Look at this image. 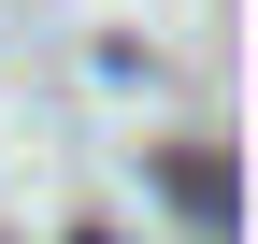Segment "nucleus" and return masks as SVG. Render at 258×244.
<instances>
[{
    "mask_svg": "<svg viewBox=\"0 0 258 244\" xmlns=\"http://www.w3.org/2000/svg\"><path fill=\"white\" fill-rule=\"evenodd\" d=\"M172 201H186L201 244H230V172H215V158H172Z\"/></svg>",
    "mask_w": 258,
    "mask_h": 244,
    "instance_id": "1",
    "label": "nucleus"
}]
</instances>
